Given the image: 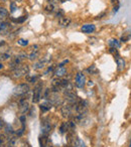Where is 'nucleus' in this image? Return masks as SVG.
<instances>
[{
    "instance_id": "423d86ee",
    "label": "nucleus",
    "mask_w": 131,
    "mask_h": 147,
    "mask_svg": "<svg viewBox=\"0 0 131 147\" xmlns=\"http://www.w3.org/2000/svg\"><path fill=\"white\" fill-rule=\"evenodd\" d=\"M51 126L49 122L47 121H43L41 122V134L43 135H49V133L51 132Z\"/></svg>"
},
{
    "instance_id": "39448f33",
    "label": "nucleus",
    "mask_w": 131,
    "mask_h": 147,
    "mask_svg": "<svg viewBox=\"0 0 131 147\" xmlns=\"http://www.w3.org/2000/svg\"><path fill=\"white\" fill-rule=\"evenodd\" d=\"M115 57V61L117 63V69H118V71H122L123 69H125V61L120 57V55H116Z\"/></svg>"
},
{
    "instance_id": "0eeeda50",
    "label": "nucleus",
    "mask_w": 131,
    "mask_h": 147,
    "mask_svg": "<svg viewBox=\"0 0 131 147\" xmlns=\"http://www.w3.org/2000/svg\"><path fill=\"white\" fill-rule=\"evenodd\" d=\"M72 22V19L70 17H67V16H63L61 18H59V24L61 25V27H68L69 25L71 24Z\"/></svg>"
},
{
    "instance_id": "a211bd4d",
    "label": "nucleus",
    "mask_w": 131,
    "mask_h": 147,
    "mask_svg": "<svg viewBox=\"0 0 131 147\" xmlns=\"http://www.w3.org/2000/svg\"><path fill=\"white\" fill-rule=\"evenodd\" d=\"M45 11H47V12H53V11L55 10V3L49 2L47 5H45Z\"/></svg>"
},
{
    "instance_id": "4be33fe9",
    "label": "nucleus",
    "mask_w": 131,
    "mask_h": 147,
    "mask_svg": "<svg viewBox=\"0 0 131 147\" xmlns=\"http://www.w3.org/2000/svg\"><path fill=\"white\" fill-rule=\"evenodd\" d=\"M18 45H22V47H26L27 45H28V40H26V39H23V38H20L18 39Z\"/></svg>"
},
{
    "instance_id": "9d476101",
    "label": "nucleus",
    "mask_w": 131,
    "mask_h": 147,
    "mask_svg": "<svg viewBox=\"0 0 131 147\" xmlns=\"http://www.w3.org/2000/svg\"><path fill=\"white\" fill-rule=\"evenodd\" d=\"M72 146L73 147H86L85 143L81 140L80 138L76 137V138H72Z\"/></svg>"
},
{
    "instance_id": "1a4fd4ad",
    "label": "nucleus",
    "mask_w": 131,
    "mask_h": 147,
    "mask_svg": "<svg viewBox=\"0 0 131 147\" xmlns=\"http://www.w3.org/2000/svg\"><path fill=\"white\" fill-rule=\"evenodd\" d=\"M95 29H96V27H95L94 24H85L82 26L81 30L84 33H92L95 31Z\"/></svg>"
},
{
    "instance_id": "ddd939ff",
    "label": "nucleus",
    "mask_w": 131,
    "mask_h": 147,
    "mask_svg": "<svg viewBox=\"0 0 131 147\" xmlns=\"http://www.w3.org/2000/svg\"><path fill=\"white\" fill-rule=\"evenodd\" d=\"M47 142H49V139H47V135H41L39 137V144L41 147H47Z\"/></svg>"
},
{
    "instance_id": "dca6fc26",
    "label": "nucleus",
    "mask_w": 131,
    "mask_h": 147,
    "mask_svg": "<svg viewBox=\"0 0 131 147\" xmlns=\"http://www.w3.org/2000/svg\"><path fill=\"white\" fill-rule=\"evenodd\" d=\"M51 108V102H45L41 105V110L43 111V112H47V111H49Z\"/></svg>"
},
{
    "instance_id": "6e6552de",
    "label": "nucleus",
    "mask_w": 131,
    "mask_h": 147,
    "mask_svg": "<svg viewBox=\"0 0 131 147\" xmlns=\"http://www.w3.org/2000/svg\"><path fill=\"white\" fill-rule=\"evenodd\" d=\"M29 108V105L28 102H27L25 99H22V100L19 102V110H20L21 113H26L28 111Z\"/></svg>"
},
{
    "instance_id": "f3484780",
    "label": "nucleus",
    "mask_w": 131,
    "mask_h": 147,
    "mask_svg": "<svg viewBox=\"0 0 131 147\" xmlns=\"http://www.w3.org/2000/svg\"><path fill=\"white\" fill-rule=\"evenodd\" d=\"M7 16H8V11L3 7H0V21H2Z\"/></svg>"
},
{
    "instance_id": "7c9ffc66",
    "label": "nucleus",
    "mask_w": 131,
    "mask_h": 147,
    "mask_svg": "<svg viewBox=\"0 0 131 147\" xmlns=\"http://www.w3.org/2000/svg\"><path fill=\"white\" fill-rule=\"evenodd\" d=\"M129 147H131V141H130V144H129Z\"/></svg>"
},
{
    "instance_id": "393cba45",
    "label": "nucleus",
    "mask_w": 131,
    "mask_h": 147,
    "mask_svg": "<svg viewBox=\"0 0 131 147\" xmlns=\"http://www.w3.org/2000/svg\"><path fill=\"white\" fill-rule=\"evenodd\" d=\"M109 51H110V53H112V55H114V57H116V55H119L118 51H117V49H115V47H110Z\"/></svg>"
},
{
    "instance_id": "f03ea898",
    "label": "nucleus",
    "mask_w": 131,
    "mask_h": 147,
    "mask_svg": "<svg viewBox=\"0 0 131 147\" xmlns=\"http://www.w3.org/2000/svg\"><path fill=\"white\" fill-rule=\"evenodd\" d=\"M41 91H43V84L39 83L35 86L34 90H33L32 95V102L33 103H38L41 98Z\"/></svg>"
},
{
    "instance_id": "bb28decb",
    "label": "nucleus",
    "mask_w": 131,
    "mask_h": 147,
    "mask_svg": "<svg viewBox=\"0 0 131 147\" xmlns=\"http://www.w3.org/2000/svg\"><path fill=\"white\" fill-rule=\"evenodd\" d=\"M55 16L59 17V18H61V17H63V11L61 10V8H59V10H57V12H55Z\"/></svg>"
},
{
    "instance_id": "aec40b11",
    "label": "nucleus",
    "mask_w": 131,
    "mask_h": 147,
    "mask_svg": "<svg viewBox=\"0 0 131 147\" xmlns=\"http://www.w3.org/2000/svg\"><path fill=\"white\" fill-rule=\"evenodd\" d=\"M87 71L88 73H90V74H92V75H96L97 73H98V69H97V67H96V65H91L89 69H87Z\"/></svg>"
},
{
    "instance_id": "cd10ccee",
    "label": "nucleus",
    "mask_w": 131,
    "mask_h": 147,
    "mask_svg": "<svg viewBox=\"0 0 131 147\" xmlns=\"http://www.w3.org/2000/svg\"><path fill=\"white\" fill-rule=\"evenodd\" d=\"M49 2H51V3H55V2H61V3H63V2H66L67 0H47Z\"/></svg>"
},
{
    "instance_id": "a878e982",
    "label": "nucleus",
    "mask_w": 131,
    "mask_h": 147,
    "mask_svg": "<svg viewBox=\"0 0 131 147\" xmlns=\"http://www.w3.org/2000/svg\"><path fill=\"white\" fill-rule=\"evenodd\" d=\"M16 9H17L16 4H15L14 2H11V3H10V12H11V13L15 12V11H16Z\"/></svg>"
},
{
    "instance_id": "473e14b6",
    "label": "nucleus",
    "mask_w": 131,
    "mask_h": 147,
    "mask_svg": "<svg viewBox=\"0 0 131 147\" xmlns=\"http://www.w3.org/2000/svg\"><path fill=\"white\" fill-rule=\"evenodd\" d=\"M68 147H73V146H72V145H71V146H68Z\"/></svg>"
},
{
    "instance_id": "2f4dec72",
    "label": "nucleus",
    "mask_w": 131,
    "mask_h": 147,
    "mask_svg": "<svg viewBox=\"0 0 131 147\" xmlns=\"http://www.w3.org/2000/svg\"><path fill=\"white\" fill-rule=\"evenodd\" d=\"M17 1H22V0H17Z\"/></svg>"
},
{
    "instance_id": "7ed1b4c3",
    "label": "nucleus",
    "mask_w": 131,
    "mask_h": 147,
    "mask_svg": "<svg viewBox=\"0 0 131 147\" xmlns=\"http://www.w3.org/2000/svg\"><path fill=\"white\" fill-rule=\"evenodd\" d=\"M75 84L78 88L82 89L84 88L85 84H86V77L83 73H78L76 76V79H75Z\"/></svg>"
},
{
    "instance_id": "412c9836",
    "label": "nucleus",
    "mask_w": 131,
    "mask_h": 147,
    "mask_svg": "<svg viewBox=\"0 0 131 147\" xmlns=\"http://www.w3.org/2000/svg\"><path fill=\"white\" fill-rule=\"evenodd\" d=\"M37 55H38V51H37V49H36L35 51H31L30 55H28V59H30V61H33V59H36Z\"/></svg>"
},
{
    "instance_id": "c85d7f7f",
    "label": "nucleus",
    "mask_w": 131,
    "mask_h": 147,
    "mask_svg": "<svg viewBox=\"0 0 131 147\" xmlns=\"http://www.w3.org/2000/svg\"><path fill=\"white\" fill-rule=\"evenodd\" d=\"M27 80H28L30 83H34L35 81L37 80V77H30V78H27Z\"/></svg>"
},
{
    "instance_id": "2eb2a0df",
    "label": "nucleus",
    "mask_w": 131,
    "mask_h": 147,
    "mask_svg": "<svg viewBox=\"0 0 131 147\" xmlns=\"http://www.w3.org/2000/svg\"><path fill=\"white\" fill-rule=\"evenodd\" d=\"M108 45L110 47H115V49H119L120 47V42L117 39H110L108 41Z\"/></svg>"
},
{
    "instance_id": "5701e85b",
    "label": "nucleus",
    "mask_w": 131,
    "mask_h": 147,
    "mask_svg": "<svg viewBox=\"0 0 131 147\" xmlns=\"http://www.w3.org/2000/svg\"><path fill=\"white\" fill-rule=\"evenodd\" d=\"M26 18H27V16H20V18H17V19H14L13 18L12 20L14 21V22H18V23H21V22H24L25 20H26Z\"/></svg>"
},
{
    "instance_id": "b1692460",
    "label": "nucleus",
    "mask_w": 131,
    "mask_h": 147,
    "mask_svg": "<svg viewBox=\"0 0 131 147\" xmlns=\"http://www.w3.org/2000/svg\"><path fill=\"white\" fill-rule=\"evenodd\" d=\"M10 57L9 53H0V59L2 61V59H7Z\"/></svg>"
},
{
    "instance_id": "f8f14e48",
    "label": "nucleus",
    "mask_w": 131,
    "mask_h": 147,
    "mask_svg": "<svg viewBox=\"0 0 131 147\" xmlns=\"http://www.w3.org/2000/svg\"><path fill=\"white\" fill-rule=\"evenodd\" d=\"M55 74L57 78H61V77L65 76L66 74H67V69H66V67H59L57 69H55Z\"/></svg>"
},
{
    "instance_id": "9b49d317",
    "label": "nucleus",
    "mask_w": 131,
    "mask_h": 147,
    "mask_svg": "<svg viewBox=\"0 0 131 147\" xmlns=\"http://www.w3.org/2000/svg\"><path fill=\"white\" fill-rule=\"evenodd\" d=\"M61 113L65 117H69L72 114V106L71 105H66L61 108Z\"/></svg>"
},
{
    "instance_id": "f257e3e1",
    "label": "nucleus",
    "mask_w": 131,
    "mask_h": 147,
    "mask_svg": "<svg viewBox=\"0 0 131 147\" xmlns=\"http://www.w3.org/2000/svg\"><path fill=\"white\" fill-rule=\"evenodd\" d=\"M29 86L26 84H20L18 85L17 87H15L14 88V91H13V94H14V96H24L25 94H27V93L29 92Z\"/></svg>"
},
{
    "instance_id": "4468645a",
    "label": "nucleus",
    "mask_w": 131,
    "mask_h": 147,
    "mask_svg": "<svg viewBox=\"0 0 131 147\" xmlns=\"http://www.w3.org/2000/svg\"><path fill=\"white\" fill-rule=\"evenodd\" d=\"M47 59H41V61H39L38 63H34V65H33V67H34L35 69H43V67H45V63H47Z\"/></svg>"
},
{
    "instance_id": "6ab92c4d",
    "label": "nucleus",
    "mask_w": 131,
    "mask_h": 147,
    "mask_svg": "<svg viewBox=\"0 0 131 147\" xmlns=\"http://www.w3.org/2000/svg\"><path fill=\"white\" fill-rule=\"evenodd\" d=\"M9 23L7 22H1L0 23V31H6L9 28Z\"/></svg>"
},
{
    "instance_id": "c756f323",
    "label": "nucleus",
    "mask_w": 131,
    "mask_h": 147,
    "mask_svg": "<svg viewBox=\"0 0 131 147\" xmlns=\"http://www.w3.org/2000/svg\"><path fill=\"white\" fill-rule=\"evenodd\" d=\"M3 69V65H2V63H0V69Z\"/></svg>"
},
{
    "instance_id": "20e7f679",
    "label": "nucleus",
    "mask_w": 131,
    "mask_h": 147,
    "mask_svg": "<svg viewBox=\"0 0 131 147\" xmlns=\"http://www.w3.org/2000/svg\"><path fill=\"white\" fill-rule=\"evenodd\" d=\"M14 71V77H21V76H24L28 73V67L27 65H19L18 67H16Z\"/></svg>"
}]
</instances>
